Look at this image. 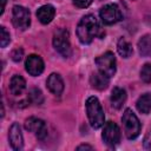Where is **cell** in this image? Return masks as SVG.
<instances>
[{"label":"cell","mask_w":151,"mask_h":151,"mask_svg":"<svg viewBox=\"0 0 151 151\" xmlns=\"http://www.w3.org/2000/svg\"><path fill=\"white\" fill-rule=\"evenodd\" d=\"M104 35V32L101 29V26L98 21V19L92 15L87 14L80 19L77 26V37L81 44H91L92 40L97 37L101 38Z\"/></svg>","instance_id":"obj_1"},{"label":"cell","mask_w":151,"mask_h":151,"mask_svg":"<svg viewBox=\"0 0 151 151\" xmlns=\"http://www.w3.org/2000/svg\"><path fill=\"white\" fill-rule=\"evenodd\" d=\"M85 106H86V113H87V118H88L91 126L93 129L101 127L104 125L105 114H104V110H103L98 98L97 97L87 98Z\"/></svg>","instance_id":"obj_2"},{"label":"cell","mask_w":151,"mask_h":151,"mask_svg":"<svg viewBox=\"0 0 151 151\" xmlns=\"http://www.w3.org/2000/svg\"><path fill=\"white\" fill-rule=\"evenodd\" d=\"M122 122L124 125V131H125V136L129 139H134L139 136L140 133V123L139 119L137 118V116L133 113V111L131 109H126L123 113L122 117Z\"/></svg>","instance_id":"obj_3"},{"label":"cell","mask_w":151,"mask_h":151,"mask_svg":"<svg viewBox=\"0 0 151 151\" xmlns=\"http://www.w3.org/2000/svg\"><path fill=\"white\" fill-rule=\"evenodd\" d=\"M53 47L55 51L61 54L64 58H68L71 55V44H70V34L65 28H59L54 32L52 39Z\"/></svg>","instance_id":"obj_4"},{"label":"cell","mask_w":151,"mask_h":151,"mask_svg":"<svg viewBox=\"0 0 151 151\" xmlns=\"http://www.w3.org/2000/svg\"><path fill=\"white\" fill-rule=\"evenodd\" d=\"M98 71L101 72L103 74H105L107 78H112L116 73V57L112 52H105L104 54L99 55L94 60Z\"/></svg>","instance_id":"obj_5"},{"label":"cell","mask_w":151,"mask_h":151,"mask_svg":"<svg viewBox=\"0 0 151 151\" xmlns=\"http://www.w3.org/2000/svg\"><path fill=\"white\" fill-rule=\"evenodd\" d=\"M12 22L15 28L20 31H25L31 25V14L27 8L24 6H14L12 11Z\"/></svg>","instance_id":"obj_6"},{"label":"cell","mask_w":151,"mask_h":151,"mask_svg":"<svg viewBox=\"0 0 151 151\" xmlns=\"http://www.w3.org/2000/svg\"><path fill=\"white\" fill-rule=\"evenodd\" d=\"M99 17L105 25H113L123 19V14L117 4H107L99 11Z\"/></svg>","instance_id":"obj_7"},{"label":"cell","mask_w":151,"mask_h":151,"mask_svg":"<svg viewBox=\"0 0 151 151\" xmlns=\"http://www.w3.org/2000/svg\"><path fill=\"white\" fill-rule=\"evenodd\" d=\"M101 138L104 143L109 146H116L120 140V130L119 126L113 122L105 123L101 132Z\"/></svg>","instance_id":"obj_8"},{"label":"cell","mask_w":151,"mask_h":151,"mask_svg":"<svg viewBox=\"0 0 151 151\" xmlns=\"http://www.w3.org/2000/svg\"><path fill=\"white\" fill-rule=\"evenodd\" d=\"M25 129L29 132H32L38 139L42 140L47 136V126L46 123L37 117H29L25 122Z\"/></svg>","instance_id":"obj_9"},{"label":"cell","mask_w":151,"mask_h":151,"mask_svg":"<svg viewBox=\"0 0 151 151\" xmlns=\"http://www.w3.org/2000/svg\"><path fill=\"white\" fill-rule=\"evenodd\" d=\"M25 68L27 71L28 74L33 76V77H37V76H40L45 68V65H44V61L42 59L37 55V54H31L27 57L26 61H25Z\"/></svg>","instance_id":"obj_10"},{"label":"cell","mask_w":151,"mask_h":151,"mask_svg":"<svg viewBox=\"0 0 151 151\" xmlns=\"http://www.w3.org/2000/svg\"><path fill=\"white\" fill-rule=\"evenodd\" d=\"M8 139H9V144L12 146L13 150H21L24 146V137L21 133V129L20 125L18 123L12 124V126L9 127V133H8Z\"/></svg>","instance_id":"obj_11"},{"label":"cell","mask_w":151,"mask_h":151,"mask_svg":"<svg viewBox=\"0 0 151 151\" xmlns=\"http://www.w3.org/2000/svg\"><path fill=\"white\" fill-rule=\"evenodd\" d=\"M47 88L55 96H59L64 91V81L58 73H51L46 81Z\"/></svg>","instance_id":"obj_12"},{"label":"cell","mask_w":151,"mask_h":151,"mask_svg":"<svg viewBox=\"0 0 151 151\" xmlns=\"http://www.w3.org/2000/svg\"><path fill=\"white\" fill-rule=\"evenodd\" d=\"M54 14H55V9L52 5H44L39 7L37 11V18L42 25L50 24L53 20Z\"/></svg>","instance_id":"obj_13"},{"label":"cell","mask_w":151,"mask_h":151,"mask_svg":"<svg viewBox=\"0 0 151 151\" xmlns=\"http://www.w3.org/2000/svg\"><path fill=\"white\" fill-rule=\"evenodd\" d=\"M111 105L119 110L122 109V106L124 105L125 100H126V92L124 88L122 87H113L112 92H111Z\"/></svg>","instance_id":"obj_14"},{"label":"cell","mask_w":151,"mask_h":151,"mask_svg":"<svg viewBox=\"0 0 151 151\" xmlns=\"http://www.w3.org/2000/svg\"><path fill=\"white\" fill-rule=\"evenodd\" d=\"M109 79H110V78H107L105 74H103L101 72L98 71V72H93V73L91 74V77H90V83H91V85H92L93 88L101 91V90H105V88L107 87V85H109Z\"/></svg>","instance_id":"obj_15"},{"label":"cell","mask_w":151,"mask_h":151,"mask_svg":"<svg viewBox=\"0 0 151 151\" xmlns=\"http://www.w3.org/2000/svg\"><path fill=\"white\" fill-rule=\"evenodd\" d=\"M25 88H26V81H25V79L21 76H19V74H14L11 78V81H9V90H11L12 94L20 96L24 92Z\"/></svg>","instance_id":"obj_16"},{"label":"cell","mask_w":151,"mask_h":151,"mask_svg":"<svg viewBox=\"0 0 151 151\" xmlns=\"http://www.w3.org/2000/svg\"><path fill=\"white\" fill-rule=\"evenodd\" d=\"M137 110L143 113V114H147L151 111V93H144L142 94L137 103H136Z\"/></svg>","instance_id":"obj_17"},{"label":"cell","mask_w":151,"mask_h":151,"mask_svg":"<svg viewBox=\"0 0 151 151\" xmlns=\"http://www.w3.org/2000/svg\"><path fill=\"white\" fill-rule=\"evenodd\" d=\"M117 50H118V53L123 57V58H130L133 53V50H132V45L125 39V38H120L117 42Z\"/></svg>","instance_id":"obj_18"},{"label":"cell","mask_w":151,"mask_h":151,"mask_svg":"<svg viewBox=\"0 0 151 151\" xmlns=\"http://www.w3.org/2000/svg\"><path fill=\"white\" fill-rule=\"evenodd\" d=\"M138 51L140 55L143 57H149L151 55V37L150 35H144L139 39L138 41Z\"/></svg>","instance_id":"obj_19"},{"label":"cell","mask_w":151,"mask_h":151,"mask_svg":"<svg viewBox=\"0 0 151 151\" xmlns=\"http://www.w3.org/2000/svg\"><path fill=\"white\" fill-rule=\"evenodd\" d=\"M28 99H29V101H32L33 104H37V105H40L44 101L42 93L39 88H32L28 93Z\"/></svg>","instance_id":"obj_20"},{"label":"cell","mask_w":151,"mask_h":151,"mask_svg":"<svg viewBox=\"0 0 151 151\" xmlns=\"http://www.w3.org/2000/svg\"><path fill=\"white\" fill-rule=\"evenodd\" d=\"M140 79L146 84L151 83V64L146 63L143 65L140 70Z\"/></svg>","instance_id":"obj_21"},{"label":"cell","mask_w":151,"mask_h":151,"mask_svg":"<svg viewBox=\"0 0 151 151\" xmlns=\"http://www.w3.org/2000/svg\"><path fill=\"white\" fill-rule=\"evenodd\" d=\"M11 41V35L9 33L6 31V28L4 26L0 27V45L1 47H6Z\"/></svg>","instance_id":"obj_22"},{"label":"cell","mask_w":151,"mask_h":151,"mask_svg":"<svg viewBox=\"0 0 151 151\" xmlns=\"http://www.w3.org/2000/svg\"><path fill=\"white\" fill-rule=\"evenodd\" d=\"M22 55H24V51H22V48H15L13 52H12V54H11V57H12V59L14 60V61H20L21 59H22Z\"/></svg>","instance_id":"obj_23"},{"label":"cell","mask_w":151,"mask_h":151,"mask_svg":"<svg viewBox=\"0 0 151 151\" xmlns=\"http://www.w3.org/2000/svg\"><path fill=\"white\" fill-rule=\"evenodd\" d=\"M93 0H72V2L79 8H86L92 4Z\"/></svg>","instance_id":"obj_24"},{"label":"cell","mask_w":151,"mask_h":151,"mask_svg":"<svg viewBox=\"0 0 151 151\" xmlns=\"http://www.w3.org/2000/svg\"><path fill=\"white\" fill-rule=\"evenodd\" d=\"M144 147L147 150H151V126L147 130V133L144 138Z\"/></svg>","instance_id":"obj_25"},{"label":"cell","mask_w":151,"mask_h":151,"mask_svg":"<svg viewBox=\"0 0 151 151\" xmlns=\"http://www.w3.org/2000/svg\"><path fill=\"white\" fill-rule=\"evenodd\" d=\"M77 150H93V146L87 145V144H81V145L77 146Z\"/></svg>","instance_id":"obj_26"},{"label":"cell","mask_w":151,"mask_h":151,"mask_svg":"<svg viewBox=\"0 0 151 151\" xmlns=\"http://www.w3.org/2000/svg\"><path fill=\"white\" fill-rule=\"evenodd\" d=\"M1 2H2V8H1V12H0V14H4V11H5V6H6V0H1Z\"/></svg>","instance_id":"obj_27"}]
</instances>
